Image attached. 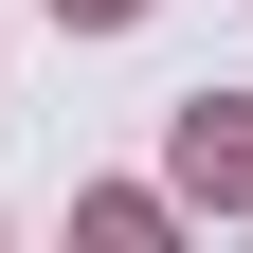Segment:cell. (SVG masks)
Wrapping results in <instances>:
<instances>
[{"label": "cell", "mask_w": 253, "mask_h": 253, "mask_svg": "<svg viewBox=\"0 0 253 253\" xmlns=\"http://www.w3.org/2000/svg\"><path fill=\"white\" fill-rule=\"evenodd\" d=\"M54 18H126V0H54Z\"/></svg>", "instance_id": "6da1fadb"}]
</instances>
